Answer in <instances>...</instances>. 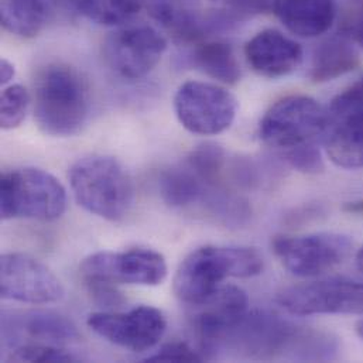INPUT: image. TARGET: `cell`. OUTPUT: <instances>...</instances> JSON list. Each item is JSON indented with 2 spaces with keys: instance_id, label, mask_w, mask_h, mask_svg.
<instances>
[{
  "instance_id": "5",
  "label": "cell",
  "mask_w": 363,
  "mask_h": 363,
  "mask_svg": "<svg viewBox=\"0 0 363 363\" xmlns=\"http://www.w3.org/2000/svg\"><path fill=\"white\" fill-rule=\"evenodd\" d=\"M327 109L310 96H287L276 102L263 116L259 126L260 139L277 149H293L311 143L324 135Z\"/></svg>"
},
{
  "instance_id": "36",
  "label": "cell",
  "mask_w": 363,
  "mask_h": 363,
  "mask_svg": "<svg viewBox=\"0 0 363 363\" xmlns=\"http://www.w3.org/2000/svg\"><path fill=\"white\" fill-rule=\"evenodd\" d=\"M352 4H363V0H350Z\"/></svg>"
},
{
  "instance_id": "9",
  "label": "cell",
  "mask_w": 363,
  "mask_h": 363,
  "mask_svg": "<svg viewBox=\"0 0 363 363\" xmlns=\"http://www.w3.org/2000/svg\"><path fill=\"white\" fill-rule=\"evenodd\" d=\"M86 283L159 286L167 277V263L153 249L136 247L126 252H96L81 263Z\"/></svg>"
},
{
  "instance_id": "10",
  "label": "cell",
  "mask_w": 363,
  "mask_h": 363,
  "mask_svg": "<svg viewBox=\"0 0 363 363\" xmlns=\"http://www.w3.org/2000/svg\"><path fill=\"white\" fill-rule=\"evenodd\" d=\"M352 242L338 233L277 236L273 252L291 274L315 277L340 266L350 255Z\"/></svg>"
},
{
  "instance_id": "20",
  "label": "cell",
  "mask_w": 363,
  "mask_h": 363,
  "mask_svg": "<svg viewBox=\"0 0 363 363\" xmlns=\"http://www.w3.org/2000/svg\"><path fill=\"white\" fill-rule=\"evenodd\" d=\"M191 62L209 78L235 85L240 79V67L233 48L223 41L199 43L191 55Z\"/></svg>"
},
{
  "instance_id": "2",
  "label": "cell",
  "mask_w": 363,
  "mask_h": 363,
  "mask_svg": "<svg viewBox=\"0 0 363 363\" xmlns=\"http://www.w3.org/2000/svg\"><path fill=\"white\" fill-rule=\"evenodd\" d=\"M263 257L252 247L203 246L182 260L174 276V293L188 306H199L226 279H249L263 270Z\"/></svg>"
},
{
  "instance_id": "12",
  "label": "cell",
  "mask_w": 363,
  "mask_h": 363,
  "mask_svg": "<svg viewBox=\"0 0 363 363\" xmlns=\"http://www.w3.org/2000/svg\"><path fill=\"white\" fill-rule=\"evenodd\" d=\"M86 324L101 338L133 352L155 348L167 328L163 313L150 306L135 307L128 313H94Z\"/></svg>"
},
{
  "instance_id": "31",
  "label": "cell",
  "mask_w": 363,
  "mask_h": 363,
  "mask_svg": "<svg viewBox=\"0 0 363 363\" xmlns=\"http://www.w3.org/2000/svg\"><path fill=\"white\" fill-rule=\"evenodd\" d=\"M86 284L98 304L106 306V307H113V306H119L123 303V298H122L121 293L116 291L115 284L104 283V281H91Z\"/></svg>"
},
{
  "instance_id": "23",
  "label": "cell",
  "mask_w": 363,
  "mask_h": 363,
  "mask_svg": "<svg viewBox=\"0 0 363 363\" xmlns=\"http://www.w3.org/2000/svg\"><path fill=\"white\" fill-rule=\"evenodd\" d=\"M18 328L34 340L62 344L79 340L77 327L64 315L51 311H34L18 321Z\"/></svg>"
},
{
  "instance_id": "32",
  "label": "cell",
  "mask_w": 363,
  "mask_h": 363,
  "mask_svg": "<svg viewBox=\"0 0 363 363\" xmlns=\"http://www.w3.org/2000/svg\"><path fill=\"white\" fill-rule=\"evenodd\" d=\"M16 75V68L13 62L3 58L0 62V82L1 85H7Z\"/></svg>"
},
{
  "instance_id": "3",
  "label": "cell",
  "mask_w": 363,
  "mask_h": 363,
  "mask_svg": "<svg viewBox=\"0 0 363 363\" xmlns=\"http://www.w3.org/2000/svg\"><path fill=\"white\" fill-rule=\"evenodd\" d=\"M69 182L78 203L102 219L122 220L133 206L132 179L113 157L88 156L78 160L69 170Z\"/></svg>"
},
{
  "instance_id": "4",
  "label": "cell",
  "mask_w": 363,
  "mask_h": 363,
  "mask_svg": "<svg viewBox=\"0 0 363 363\" xmlns=\"http://www.w3.org/2000/svg\"><path fill=\"white\" fill-rule=\"evenodd\" d=\"M1 219H58L67 209V192L50 173L26 167L1 176Z\"/></svg>"
},
{
  "instance_id": "21",
  "label": "cell",
  "mask_w": 363,
  "mask_h": 363,
  "mask_svg": "<svg viewBox=\"0 0 363 363\" xmlns=\"http://www.w3.org/2000/svg\"><path fill=\"white\" fill-rule=\"evenodd\" d=\"M160 195L163 201L179 209H189L201 205L209 184L202 182L185 163L162 173L159 179Z\"/></svg>"
},
{
  "instance_id": "17",
  "label": "cell",
  "mask_w": 363,
  "mask_h": 363,
  "mask_svg": "<svg viewBox=\"0 0 363 363\" xmlns=\"http://www.w3.org/2000/svg\"><path fill=\"white\" fill-rule=\"evenodd\" d=\"M324 146L342 169H363V108H328Z\"/></svg>"
},
{
  "instance_id": "19",
  "label": "cell",
  "mask_w": 363,
  "mask_h": 363,
  "mask_svg": "<svg viewBox=\"0 0 363 363\" xmlns=\"http://www.w3.org/2000/svg\"><path fill=\"white\" fill-rule=\"evenodd\" d=\"M361 62L354 43L342 34L325 38L313 54L310 77L314 82H328L354 71Z\"/></svg>"
},
{
  "instance_id": "11",
  "label": "cell",
  "mask_w": 363,
  "mask_h": 363,
  "mask_svg": "<svg viewBox=\"0 0 363 363\" xmlns=\"http://www.w3.org/2000/svg\"><path fill=\"white\" fill-rule=\"evenodd\" d=\"M167 50L166 38L150 26H129L112 33L104 45L108 65L122 78L149 75Z\"/></svg>"
},
{
  "instance_id": "7",
  "label": "cell",
  "mask_w": 363,
  "mask_h": 363,
  "mask_svg": "<svg viewBox=\"0 0 363 363\" xmlns=\"http://www.w3.org/2000/svg\"><path fill=\"white\" fill-rule=\"evenodd\" d=\"M300 331L269 313H246L220 340L216 355L235 351L247 358H274L284 351H293Z\"/></svg>"
},
{
  "instance_id": "34",
  "label": "cell",
  "mask_w": 363,
  "mask_h": 363,
  "mask_svg": "<svg viewBox=\"0 0 363 363\" xmlns=\"http://www.w3.org/2000/svg\"><path fill=\"white\" fill-rule=\"evenodd\" d=\"M357 266H358V269L363 273V246L358 250V253H357Z\"/></svg>"
},
{
  "instance_id": "1",
  "label": "cell",
  "mask_w": 363,
  "mask_h": 363,
  "mask_svg": "<svg viewBox=\"0 0 363 363\" xmlns=\"http://www.w3.org/2000/svg\"><path fill=\"white\" fill-rule=\"evenodd\" d=\"M89 86L82 74L67 64L43 68L34 84V118L40 130L54 138L78 135L89 116Z\"/></svg>"
},
{
  "instance_id": "26",
  "label": "cell",
  "mask_w": 363,
  "mask_h": 363,
  "mask_svg": "<svg viewBox=\"0 0 363 363\" xmlns=\"http://www.w3.org/2000/svg\"><path fill=\"white\" fill-rule=\"evenodd\" d=\"M13 362H75V358L51 345H24L10 355Z\"/></svg>"
},
{
  "instance_id": "22",
  "label": "cell",
  "mask_w": 363,
  "mask_h": 363,
  "mask_svg": "<svg viewBox=\"0 0 363 363\" xmlns=\"http://www.w3.org/2000/svg\"><path fill=\"white\" fill-rule=\"evenodd\" d=\"M41 0H0V21L6 31L21 38L35 37L45 24Z\"/></svg>"
},
{
  "instance_id": "35",
  "label": "cell",
  "mask_w": 363,
  "mask_h": 363,
  "mask_svg": "<svg viewBox=\"0 0 363 363\" xmlns=\"http://www.w3.org/2000/svg\"><path fill=\"white\" fill-rule=\"evenodd\" d=\"M357 331H358V335L363 340V320H361L357 325Z\"/></svg>"
},
{
  "instance_id": "6",
  "label": "cell",
  "mask_w": 363,
  "mask_h": 363,
  "mask_svg": "<svg viewBox=\"0 0 363 363\" xmlns=\"http://www.w3.org/2000/svg\"><path fill=\"white\" fill-rule=\"evenodd\" d=\"M238 111L225 88L199 81L182 84L174 96V112L182 128L199 136H215L230 128Z\"/></svg>"
},
{
  "instance_id": "28",
  "label": "cell",
  "mask_w": 363,
  "mask_h": 363,
  "mask_svg": "<svg viewBox=\"0 0 363 363\" xmlns=\"http://www.w3.org/2000/svg\"><path fill=\"white\" fill-rule=\"evenodd\" d=\"M219 4L235 20H245L263 14L272 9L273 0H209Z\"/></svg>"
},
{
  "instance_id": "13",
  "label": "cell",
  "mask_w": 363,
  "mask_h": 363,
  "mask_svg": "<svg viewBox=\"0 0 363 363\" xmlns=\"http://www.w3.org/2000/svg\"><path fill=\"white\" fill-rule=\"evenodd\" d=\"M1 298L26 304H52L64 297L60 279L40 260L6 253L0 260Z\"/></svg>"
},
{
  "instance_id": "29",
  "label": "cell",
  "mask_w": 363,
  "mask_h": 363,
  "mask_svg": "<svg viewBox=\"0 0 363 363\" xmlns=\"http://www.w3.org/2000/svg\"><path fill=\"white\" fill-rule=\"evenodd\" d=\"M147 362H201L202 357L185 342H169L156 354L150 355Z\"/></svg>"
},
{
  "instance_id": "18",
  "label": "cell",
  "mask_w": 363,
  "mask_h": 363,
  "mask_svg": "<svg viewBox=\"0 0 363 363\" xmlns=\"http://www.w3.org/2000/svg\"><path fill=\"white\" fill-rule=\"evenodd\" d=\"M272 9L289 31L304 38L325 34L337 17L335 0H273Z\"/></svg>"
},
{
  "instance_id": "14",
  "label": "cell",
  "mask_w": 363,
  "mask_h": 363,
  "mask_svg": "<svg viewBox=\"0 0 363 363\" xmlns=\"http://www.w3.org/2000/svg\"><path fill=\"white\" fill-rule=\"evenodd\" d=\"M150 16L180 43H201L212 31L229 27L235 20L222 10L203 16L199 0H147Z\"/></svg>"
},
{
  "instance_id": "25",
  "label": "cell",
  "mask_w": 363,
  "mask_h": 363,
  "mask_svg": "<svg viewBox=\"0 0 363 363\" xmlns=\"http://www.w3.org/2000/svg\"><path fill=\"white\" fill-rule=\"evenodd\" d=\"M30 105V95L21 85L7 86L0 99V126L3 130L18 128L26 119Z\"/></svg>"
},
{
  "instance_id": "16",
  "label": "cell",
  "mask_w": 363,
  "mask_h": 363,
  "mask_svg": "<svg viewBox=\"0 0 363 363\" xmlns=\"http://www.w3.org/2000/svg\"><path fill=\"white\" fill-rule=\"evenodd\" d=\"M301 45L283 33L269 28L257 33L245 45L250 68L266 78H281L294 72L303 62Z\"/></svg>"
},
{
  "instance_id": "8",
  "label": "cell",
  "mask_w": 363,
  "mask_h": 363,
  "mask_svg": "<svg viewBox=\"0 0 363 363\" xmlns=\"http://www.w3.org/2000/svg\"><path fill=\"white\" fill-rule=\"evenodd\" d=\"M277 303L293 315L363 314V281L333 277L284 289Z\"/></svg>"
},
{
  "instance_id": "30",
  "label": "cell",
  "mask_w": 363,
  "mask_h": 363,
  "mask_svg": "<svg viewBox=\"0 0 363 363\" xmlns=\"http://www.w3.org/2000/svg\"><path fill=\"white\" fill-rule=\"evenodd\" d=\"M340 30L344 37L363 47V4L351 3L341 20Z\"/></svg>"
},
{
  "instance_id": "15",
  "label": "cell",
  "mask_w": 363,
  "mask_h": 363,
  "mask_svg": "<svg viewBox=\"0 0 363 363\" xmlns=\"http://www.w3.org/2000/svg\"><path fill=\"white\" fill-rule=\"evenodd\" d=\"M247 296L236 286H222L205 303L196 306V334L202 351L215 357L218 345L226 331L247 313Z\"/></svg>"
},
{
  "instance_id": "24",
  "label": "cell",
  "mask_w": 363,
  "mask_h": 363,
  "mask_svg": "<svg viewBox=\"0 0 363 363\" xmlns=\"http://www.w3.org/2000/svg\"><path fill=\"white\" fill-rule=\"evenodd\" d=\"M72 9L91 21L118 26L133 18L142 9V0H67Z\"/></svg>"
},
{
  "instance_id": "27",
  "label": "cell",
  "mask_w": 363,
  "mask_h": 363,
  "mask_svg": "<svg viewBox=\"0 0 363 363\" xmlns=\"http://www.w3.org/2000/svg\"><path fill=\"white\" fill-rule=\"evenodd\" d=\"M286 160L293 169L306 174H318L324 169L321 153L313 143L289 149Z\"/></svg>"
},
{
  "instance_id": "33",
  "label": "cell",
  "mask_w": 363,
  "mask_h": 363,
  "mask_svg": "<svg viewBox=\"0 0 363 363\" xmlns=\"http://www.w3.org/2000/svg\"><path fill=\"white\" fill-rule=\"evenodd\" d=\"M344 209H345L347 212H350V213H363V199L345 203Z\"/></svg>"
}]
</instances>
